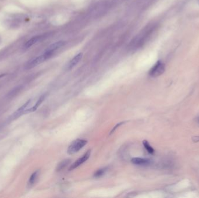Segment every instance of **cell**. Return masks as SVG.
Returning <instances> with one entry per match:
<instances>
[{
    "label": "cell",
    "instance_id": "cell-14",
    "mask_svg": "<svg viewBox=\"0 0 199 198\" xmlns=\"http://www.w3.org/2000/svg\"><path fill=\"white\" fill-rule=\"evenodd\" d=\"M192 140H193V141L194 142H199V137H192Z\"/></svg>",
    "mask_w": 199,
    "mask_h": 198
},
{
    "label": "cell",
    "instance_id": "cell-5",
    "mask_svg": "<svg viewBox=\"0 0 199 198\" xmlns=\"http://www.w3.org/2000/svg\"><path fill=\"white\" fill-rule=\"evenodd\" d=\"M90 153H91V151H90V150L87 151L86 153L84 154V155L82 158H80L79 159H77L71 166V167L69 168V170H74V169L77 168V167H79V166H80L81 164H82L84 162H85L86 161H87L89 158V157L90 156Z\"/></svg>",
    "mask_w": 199,
    "mask_h": 198
},
{
    "label": "cell",
    "instance_id": "cell-13",
    "mask_svg": "<svg viewBox=\"0 0 199 198\" xmlns=\"http://www.w3.org/2000/svg\"><path fill=\"white\" fill-rule=\"evenodd\" d=\"M122 123H123L122 122V123H118V124H117L115 126V127L113 129V130H111V133H110V134H113V132H115V130L117 129V128H118V127H119V126H121V125Z\"/></svg>",
    "mask_w": 199,
    "mask_h": 198
},
{
    "label": "cell",
    "instance_id": "cell-10",
    "mask_svg": "<svg viewBox=\"0 0 199 198\" xmlns=\"http://www.w3.org/2000/svg\"><path fill=\"white\" fill-rule=\"evenodd\" d=\"M70 163V160L69 159H65L64 161H61L57 166V171H59L61 170H63L65 167H66V166L68 165Z\"/></svg>",
    "mask_w": 199,
    "mask_h": 198
},
{
    "label": "cell",
    "instance_id": "cell-8",
    "mask_svg": "<svg viewBox=\"0 0 199 198\" xmlns=\"http://www.w3.org/2000/svg\"><path fill=\"white\" fill-rule=\"evenodd\" d=\"M40 39V36H35L32 38L31 39H30L28 41H27L25 45V47L26 48H28L31 47L32 46H33V45H35L36 43H38L39 40Z\"/></svg>",
    "mask_w": 199,
    "mask_h": 198
},
{
    "label": "cell",
    "instance_id": "cell-12",
    "mask_svg": "<svg viewBox=\"0 0 199 198\" xmlns=\"http://www.w3.org/2000/svg\"><path fill=\"white\" fill-rule=\"evenodd\" d=\"M107 168H103V169H101L100 170H98L95 173V178H99L101 176H103L105 172L107 171Z\"/></svg>",
    "mask_w": 199,
    "mask_h": 198
},
{
    "label": "cell",
    "instance_id": "cell-9",
    "mask_svg": "<svg viewBox=\"0 0 199 198\" xmlns=\"http://www.w3.org/2000/svg\"><path fill=\"white\" fill-rule=\"evenodd\" d=\"M38 175H39V171L38 170L36 171L35 173H33L31 175V176L29 179V185L32 186L36 182L37 179H38Z\"/></svg>",
    "mask_w": 199,
    "mask_h": 198
},
{
    "label": "cell",
    "instance_id": "cell-7",
    "mask_svg": "<svg viewBox=\"0 0 199 198\" xmlns=\"http://www.w3.org/2000/svg\"><path fill=\"white\" fill-rule=\"evenodd\" d=\"M132 162L134 164L140 166H146L151 163V161L146 159H143L139 158H134L132 159Z\"/></svg>",
    "mask_w": 199,
    "mask_h": 198
},
{
    "label": "cell",
    "instance_id": "cell-1",
    "mask_svg": "<svg viewBox=\"0 0 199 198\" xmlns=\"http://www.w3.org/2000/svg\"><path fill=\"white\" fill-rule=\"evenodd\" d=\"M87 143V141L83 140H76L73 142L70 146L68 147V153L70 155L74 154L78 151H80L81 149L83 148V146Z\"/></svg>",
    "mask_w": 199,
    "mask_h": 198
},
{
    "label": "cell",
    "instance_id": "cell-4",
    "mask_svg": "<svg viewBox=\"0 0 199 198\" xmlns=\"http://www.w3.org/2000/svg\"><path fill=\"white\" fill-rule=\"evenodd\" d=\"M65 41H59L56 42L51 46H50L48 47L47 48V49L45 51V53L47 54L50 57H51L53 54V53L57 51V49H59L60 48L63 47L65 45Z\"/></svg>",
    "mask_w": 199,
    "mask_h": 198
},
{
    "label": "cell",
    "instance_id": "cell-11",
    "mask_svg": "<svg viewBox=\"0 0 199 198\" xmlns=\"http://www.w3.org/2000/svg\"><path fill=\"white\" fill-rule=\"evenodd\" d=\"M143 144L145 148V149L147 151V152L150 153V154H153L154 153V149L152 147V146L149 144V143L148 141L144 140L143 142Z\"/></svg>",
    "mask_w": 199,
    "mask_h": 198
},
{
    "label": "cell",
    "instance_id": "cell-3",
    "mask_svg": "<svg viewBox=\"0 0 199 198\" xmlns=\"http://www.w3.org/2000/svg\"><path fill=\"white\" fill-rule=\"evenodd\" d=\"M50 58V56H48L47 54L44 53L42 55L38 56V57L35 58V59H32V61H29L28 64L26 65V69H32L35 66H38V65L41 64V63L44 62L46 60L49 59Z\"/></svg>",
    "mask_w": 199,
    "mask_h": 198
},
{
    "label": "cell",
    "instance_id": "cell-2",
    "mask_svg": "<svg viewBox=\"0 0 199 198\" xmlns=\"http://www.w3.org/2000/svg\"><path fill=\"white\" fill-rule=\"evenodd\" d=\"M165 70V65L161 62L158 61L149 72V75L152 77H157L162 75Z\"/></svg>",
    "mask_w": 199,
    "mask_h": 198
},
{
    "label": "cell",
    "instance_id": "cell-15",
    "mask_svg": "<svg viewBox=\"0 0 199 198\" xmlns=\"http://www.w3.org/2000/svg\"><path fill=\"white\" fill-rule=\"evenodd\" d=\"M198 122H199V119H198Z\"/></svg>",
    "mask_w": 199,
    "mask_h": 198
},
{
    "label": "cell",
    "instance_id": "cell-6",
    "mask_svg": "<svg viewBox=\"0 0 199 198\" xmlns=\"http://www.w3.org/2000/svg\"><path fill=\"white\" fill-rule=\"evenodd\" d=\"M82 56H83V54L82 53H79L77 55H76V56L74 57L72 60H71L70 62H69V64L67 66V69H68V70L71 69L74 67L76 66V65L80 62V61L82 59Z\"/></svg>",
    "mask_w": 199,
    "mask_h": 198
}]
</instances>
